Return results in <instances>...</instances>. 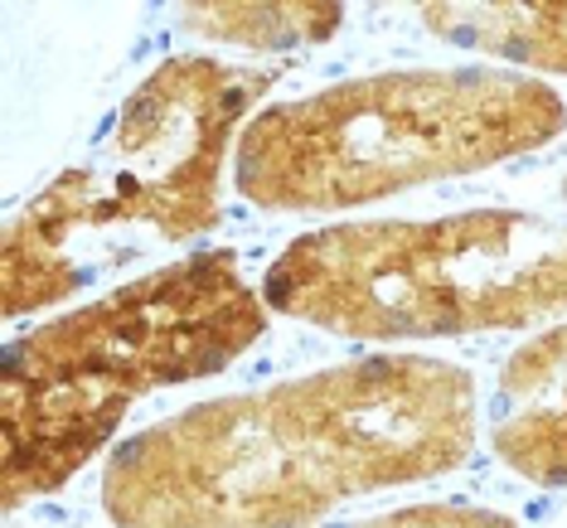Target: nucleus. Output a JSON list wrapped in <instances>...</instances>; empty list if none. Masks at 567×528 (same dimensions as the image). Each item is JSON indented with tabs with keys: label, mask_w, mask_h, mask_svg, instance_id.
I'll use <instances>...</instances> for the list:
<instances>
[{
	"label": "nucleus",
	"mask_w": 567,
	"mask_h": 528,
	"mask_svg": "<svg viewBox=\"0 0 567 528\" xmlns=\"http://www.w3.org/2000/svg\"><path fill=\"white\" fill-rule=\"evenodd\" d=\"M481 442L475 373L359 354L141 427L102 466L117 528H326L350 499L461 470Z\"/></svg>",
	"instance_id": "1"
},
{
	"label": "nucleus",
	"mask_w": 567,
	"mask_h": 528,
	"mask_svg": "<svg viewBox=\"0 0 567 528\" xmlns=\"http://www.w3.org/2000/svg\"><path fill=\"white\" fill-rule=\"evenodd\" d=\"M267 87L272 73L218 54L161 59L83 156L10 209L0 238L10 325L209 234L224 218L228 146Z\"/></svg>",
	"instance_id": "2"
},
{
	"label": "nucleus",
	"mask_w": 567,
	"mask_h": 528,
	"mask_svg": "<svg viewBox=\"0 0 567 528\" xmlns=\"http://www.w3.org/2000/svg\"><path fill=\"white\" fill-rule=\"evenodd\" d=\"M267 315L238 252L204 248L10 334L0 354L6 514L69 485L146 393L224 373L267 334Z\"/></svg>",
	"instance_id": "3"
},
{
	"label": "nucleus",
	"mask_w": 567,
	"mask_h": 528,
	"mask_svg": "<svg viewBox=\"0 0 567 528\" xmlns=\"http://www.w3.org/2000/svg\"><path fill=\"white\" fill-rule=\"evenodd\" d=\"M567 102L499 63L398 69L257 107L234 146L238 195L267 214H340L548 146Z\"/></svg>",
	"instance_id": "4"
},
{
	"label": "nucleus",
	"mask_w": 567,
	"mask_h": 528,
	"mask_svg": "<svg viewBox=\"0 0 567 528\" xmlns=\"http://www.w3.org/2000/svg\"><path fill=\"white\" fill-rule=\"evenodd\" d=\"M262 301L364 344L528 330L567 315V214L456 209L330 224L272 257Z\"/></svg>",
	"instance_id": "5"
},
{
	"label": "nucleus",
	"mask_w": 567,
	"mask_h": 528,
	"mask_svg": "<svg viewBox=\"0 0 567 528\" xmlns=\"http://www.w3.org/2000/svg\"><path fill=\"white\" fill-rule=\"evenodd\" d=\"M481 436L514 480L567 489V320L528 334L499 364L481 397Z\"/></svg>",
	"instance_id": "6"
},
{
	"label": "nucleus",
	"mask_w": 567,
	"mask_h": 528,
	"mask_svg": "<svg viewBox=\"0 0 567 528\" xmlns=\"http://www.w3.org/2000/svg\"><path fill=\"white\" fill-rule=\"evenodd\" d=\"M417 15L461 49L567 73V6H422Z\"/></svg>",
	"instance_id": "7"
},
{
	"label": "nucleus",
	"mask_w": 567,
	"mask_h": 528,
	"mask_svg": "<svg viewBox=\"0 0 567 528\" xmlns=\"http://www.w3.org/2000/svg\"><path fill=\"white\" fill-rule=\"evenodd\" d=\"M344 24V6H189L185 30L248 49L320 44Z\"/></svg>",
	"instance_id": "8"
},
{
	"label": "nucleus",
	"mask_w": 567,
	"mask_h": 528,
	"mask_svg": "<svg viewBox=\"0 0 567 528\" xmlns=\"http://www.w3.org/2000/svg\"><path fill=\"white\" fill-rule=\"evenodd\" d=\"M326 528H519L509 514L481 509V505H403L364 514V519H340Z\"/></svg>",
	"instance_id": "9"
},
{
	"label": "nucleus",
	"mask_w": 567,
	"mask_h": 528,
	"mask_svg": "<svg viewBox=\"0 0 567 528\" xmlns=\"http://www.w3.org/2000/svg\"><path fill=\"white\" fill-rule=\"evenodd\" d=\"M563 195H567V185H563Z\"/></svg>",
	"instance_id": "10"
}]
</instances>
